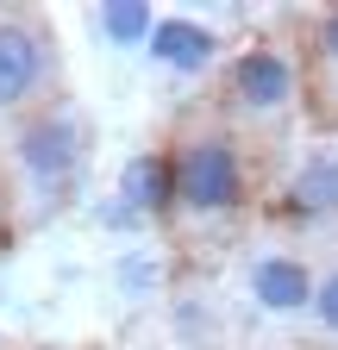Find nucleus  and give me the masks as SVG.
I'll list each match as a JSON object with an SVG mask.
<instances>
[{
  "label": "nucleus",
  "mask_w": 338,
  "mask_h": 350,
  "mask_svg": "<svg viewBox=\"0 0 338 350\" xmlns=\"http://www.w3.org/2000/svg\"><path fill=\"white\" fill-rule=\"evenodd\" d=\"M151 57L169 63V69H207V63H213V31H200V25H188V19H157Z\"/></svg>",
  "instance_id": "423d86ee"
},
{
  "label": "nucleus",
  "mask_w": 338,
  "mask_h": 350,
  "mask_svg": "<svg viewBox=\"0 0 338 350\" xmlns=\"http://www.w3.org/2000/svg\"><path fill=\"white\" fill-rule=\"evenodd\" d=\"M307 69H301V88L313 94V107H326L320 119L338 125V7L313 19V38H307Z\"/></svg>",
  "instance_id": "20e7f679"
},
{
  "label": "nucleus",
  "mask_w": 338,
  "mask_h": 350,
  "mask_svg": "<svg viewBox=\"0 0 338 350\" xmlns=\"http://www.w3.org/2000/svg\"><path fill=\"white\" fill-rule=\"evenodd\" d=\"M25 163L38 175H69V163H75V125L69 119H38L31 138H25Z\"/></svg>",
  "instance_id": "6e6552de"
},
{
  "label": "nucleus",
  "mask_w": 338,
  "mask_h": 350,
  "mask_svg": "<svg viewBox=\"0 0 338 350\" xmlns=\"http://www.w3.org/2000/svg\"><path fill=\"white\" fill-rule=\"evenodd\" d=\"M125 206L138 213H176V169H169V157H132V169H125Z\"/></svg>",
  "instance_id": "0eeeda50"
},
{
  "label": "nucleus",
  "mask_w": 338,
  "mask_h": 350,
  "mask_svg": "<svg viewBox=\"0 0 338 350\" xmlns=\"http://www.w3.org/2000/svg\"><path fill=\"white\" fill-rule=\"evenodd\" d=\"M38 69H44V51H38V38L13 19H0V107L25 100L38 88Z\"/></svg>",
  "instance_id": "39448f33"
},
{
  "label": "nucleus",
  "mask_w": 338,
  "mask_h": 350,
  "mask_svg": "<svg viewBox=\"0 0 338 350\" xmlns=\"http://www.w3.org/2000/svg\"><path fill=\"white\" fill-rule=\"evenodd\" d=\"M101 25L119 38V44H132V38H151V7H138V0H113V7H101Z\"/></svg>",
  "instance_id": "9d476101"
},
{
  "label": "nucleus",
  "mask_w": 338,
  "mask_h": 350,
  "mask_svg": "<svg viewBox=\"0 0 338 350\" xmlns=\"http://www.w3.org/2000/svg\"><path fill=\"white\" fill-rule=\"evenodd\" d=\"M176 169V213L188 226H226L244 206V157L226 131H194L169 157Z\"/></svg>",
  "instance_id": "f257e3e1"
},
{
  "label": "nucleus",
  "mask_w": 338,
  "mask_h": 350,
  "mask_svg": "<svg viewBox=\"0 0 338 350\" xmlns=\"http://www.w3.org/2000/svg\"><path fill=\"white\" fill-rule=\"evenodd\" d=\"M313 319L338 338V269H326V282L313 288Z\"/></svg>",
  "instance_id": "9b49d317"
},
{
  "label": "nucleus",
  "mask_w": 338,
  "mask_h": 350,
  "mask_svg": "<svg viewBox=\"0 0 338 350\" xmlns=\"http://www.w3.org/2000/svg\"><path fill=\"white\" fill-rule=\"evenodd\" d=\"M338 206V163H307L294 175V213L301 219H326Z\"/></svg>",
  "instance_id": "1a4fd4ad"
},
{
  "label": "nucleus",
  "mask_w": 338,
  "mask_h": 350,
  "mask_svg": "<svg viewBox=\"0 0 338 350\" xmlns=\"http://www.w3.org/2000/svg\"><path fill=\"white\" fill-rule=\"evenodd\" d=\"M250 294L270 313H301V306H313V275L301 256H257L250 262Z\"/></svg>",
  "instance_id": "7ed1b4c3"
},
{
  "label": "nucleus",
  "mask_w": 338,
  "mask_h": 350,
  "mask_svg": "<svg viewBox=\"0 0 338 350\" xmlns=\"http://www.w3.org/2000/svg\"><path fill=\"white\" fill-rule=\"evenodd\" d=\"M294 94H301V69L282 44H250L226 75V100L250 125H282L294 113Z\"/></svg>",
  "instance_id": "f03ea898"
}]
</instances>
